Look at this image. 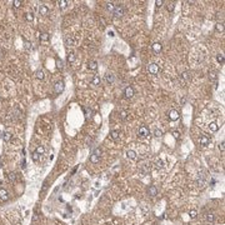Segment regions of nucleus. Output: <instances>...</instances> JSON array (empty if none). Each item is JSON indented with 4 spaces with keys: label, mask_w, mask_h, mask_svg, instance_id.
Returning <instances> with one entry per match:
<instances>
[{
    "label": "nucleus",
    "mask_w": 225,
    "mask_h": 225,
    "mask_svg": "<svg viewBox=\"0 0 225 225\" xmlns=\"http://www.w3.org/2000/svg\"><path fill=\"white\" fill-rule=\"evenodd\" d=\"M105 81L108 84H113L114 83V74L113 73H106L105 74Z\"/></svg>",
    "instance_id": "10"
},
{
    "label": "nucleus",
    "mask_w": 225,
    "mask_h": 225,
    "mask_svg": "<svg viewBox=\"0 0 225 225\" xmlns=\"http://www.w3.org/2000/svg\"><path fill=\"white\" fill-rule=\"evenodd\" d=\"M189 215H190V219H196L198 218V211L196 210H190Z\"/></svg>",
    "instance_id": "27"
},
{
    "label": "nucleus",
    "mask_w": 225,
    "mask_h": 225,
    "mask_svg": "<svg viewBox=\"0 0 225 225\" xmlns=\"http://www.w3.org/2000/svg\"><path fill=\"white\" fill-rule=\"evenodd\" d=\"M163 166V161L161 160H158V168H161Z\"/></svg>",
    "instance_id": "42"
},
{
    "label": "nucleus",
    "mask_w": 225,
    "mask_h": 225,
    "mask_svg": "<svg viewBox=\"0 0 225 225\" xmlns=\"http://www.w3.org/2000/svg\"><path fill=\"white\" fill-rule=\"evenodd\" d=\"M100 155H101V149H100V148H96V149L94 150V153L90 155V161H91L93 164L99 163V160H100Z\"/></svg>",
    "instance_id": "1"
},
{
    "label": "nucleus",
    "mask_w": 225,
    "mask_h": 225,
    "mask_svg": "<svg viewBox=\"0 0 225 225\" xmlns=\"http://www.w3.org/2000/svg\"><path fill=\"white\" fill-rule=\"evenodd\" d=\"M138 134H139V136H141V138H148L149 134H150V131H149V129H148L146 126H140V128H139Z\"/></svg>",
    "instance_id": "4"
},
{
    "label": "nucleus",
    "mask_w": 225,
    "mask_h": 225,
    "mask_svg": "<svg viewBox=\"0 0 225 225\" xmlns=\"http://www.w3.org/2000/svg\"><path fill=\"white\" fill-rule=\"evenodd\" d=\"M216 60L223 65V64H224V55H223V54H218V55H216Z\"/></svg>",
    "instance_id": "33"
},
{
    "label": "nucleus",
    "mask_w": 225,
    "mask_h": 225,
    "mask_svg": "<svg viewBox=\"0 0 225 225\" xmlns=\"http://www.w3.org/2000/svg\"><path fill=\"white\" fill-rule=\"evenodd\" d=\"M39 13H40V15H48V13H49V8H48L46 5H40V8H39Z\"/></svg>",
    "instance_id": "14"
},
{
    "label": "nucleus",
    "mask_w": 225,
    "mask_h": 225,
    "mask_svg": "<svg viewBox=\"0 0 225 225\" xmlns=\"http://www.w3.org/2000/svg\"><path fill=\"white\" fill-rule=\"evenodd\" d=\"M155 4H156V6H158V8H161V6H163V4H164V1H163V0H156V3H155Z\"/></svg>",
    "instance_id": "40"
},
{
    "label": "nucleus",
    "mask_w": 225,
    "mask_h": 225,
    "mask_svg": "<svg viewBox=\"0 0 225 225\" xmlns=\"http://www.w3.org/2000/svg\"><path fill=\"white\" fill-rule=\"evenodd\" d=\"M58 4H59V6H60L61 9H64V8H66V5H68V1H66V0H59V1H58Z\"/></svg>",
    "instance_id": "28"
},
{
    "label": "nucleus",
    "mask_w": 225,
    "mask_h": 225,
    "mask_svg": "<svg viewBox=\"0 0 225 225\" xmlns=\"http://www.w3.org/2000/svg\"><path fill=\"white\" fill-rule=\"evenodd\" d=\"M64 86H65V84H64V81H58V83L54 85L55 93H56V94H60V93L64 90Z\"/></svg>",
    "instance_id": "6"
},
{
    "label": "nucleus",
    "mask_w": 225,
    "mask_h": 225,
    "mask_svg": "<svg viewBox=\"0 0 225 225\" xmlns=\"http://www.w3.org/2000/svg\"><path fill=\"white\" fill-rule=\"evenodd\" d=\"M148 71L150 74H153V75H156L159 73V65H158V64H155V63L149 64V65H148Z\"/></svg>",
    "instance_id": "3"
},
{
    "label": "nucleus",
    "mask_w": 225,
    "mask_h": 225,
    "mask_svg": "<svg viewBox=\"0 0 225 225\" xmlns=\"http://www.w3.org/2000/svg\"><path fill=\"white\" fill-rule=\"evenodd\" d=\"M209 129H210V131H213V133H216V131L219 130V125H218L215 121H211V123L209 124Z\"/></svg>",
    "instance_id": "13"
},
{
    "label": "nucleus",
    "mask_w": 225,
    "mask_h": 225,
    "mask_svg": "<svg viewBox=\"0 0 225 225\" xmlns=\"http://www.w3.org/2000/svg\"><path fill=\"white\" fill-rule=\"evenodd\" d=\"M205 220H206V223H208V224H213V223H214V220H215V216H214V214H213V213H208L206 215H205Z\"/></svg>",
    "instance_id": "12"
},
{
    "label": "nucleus",
    "mask_w": 225,
    "mask_h": 225,
    "mask_svg": "<svg viewBox=\"0 0 225 225\" xmlns=\"http://www.w3.org/2000/svg\"><path fill=\"white\" fill-rule=\"evenodd\" d=\"M216 78H218V76H216V73H215V71H210V74H209V79H210V80H213V81H215V80H216Z\"/></svg>",
    "instance_id": "29"
},
{
    "label": "nucleus",
    "mask_w": 225,
    "mask_h": 225,
    "mask_svg": "<svg viewBox=\"0 0 225 225\" xmlns=\"http://www.w3.org/2000/svg\"><path fill=\"white\" fill-rule=\"evenodd\" d=\"M174 8H175L174 3H169L168 4V11H174Z\"/></svg>",
    "instance_id": "35"
},
{
    "label": "nucleus",
    "mask_w": 225,
    "mask_h": 225,
    "mask_svg": "<svg viewBox=\"0 0 225 225\" xmlns=\"http://www.w3.org/2000/svg\"><path fill=\"white\" fill-rule=\"evenodd\" d=\"M35 76H36V79H40V80H43L45 78V74H44V71H43L41 69H38L36 71H35Z\"/></svg>",
    "instance_id": "15"
},
{
    "label": "nucleus",
    "mask_w": 225,
    "mask_h": 225,
    "mask_svg": "<svg viewBox=\"0 0 225 225\" xmlns=\"http://www.w3.org/2000/svg\"><path fill=\"white\" fill-rule=\"evenodd\" d=\"M154 135H155L156 138H160V136L163 135V133H161V130H159V129H155V130H154Z\"/></svg>",
    "instance_id": "36"
},
{
    "label": "nucleus",
    "mask_w": 225,
    "mask_h": 225,
    "mask_svg": "<svg viewBox=\"0 0 225 225\" xmlns=\"http://www.w3.org/2000/svg\"><path fill=\"white\" fill-rule=\"evenodd\" d=\"M114 9H115V5H114V3H106V10H108V11H114Z\"/></svg>",
    "instance_id": "22"
},
{
    "label": "nucleus",
    "mask_w": 225,
    "mask_h": 225,
    "mask_svg": "<svg viewBox=\"0 0 225 225\" xmlns=\"http://www.w3.org/2000/svg\"><path fill=\"white\" fill-rule=\"evenodd\" d=\"M39 159H40V155H39V154H36V153L34 151V153H33V160L36 163V161H39Z\"/></svg>",
    "instance_id": "37"
},
{
    "label": "nucleus",
    "mask_w": 225,
    "mask_h": 225,
    "mask_svg": "<svg viewBox=\"0 0 225 225\" xmlns=\"http://www.w3.org/2000/svg\"><path fill=\"white\" fill-rule=\"evenodd\" d=\"M11 138H13V135H11V133H9V131H5L3 134V139H4L5 143H9L10 140H11Z\"/></svg>",
    "instance_id": "16"
},
{
    "label": "nucleus",
    "mask_w": 225,
    "mask_h": 225,
    "mask_svg": "<svg viewBox=\"0 0 225 225\" xmlns=\"http://www.w3.org/2000/svg\"><path fill=\"white\" fill-rule=\"evenodd\" d=\"M161 49H163V45L160 44V43H154V44H153V50L155 53H160Z\"/></svg>",
    "instance_id": "18"
},
{
    "label": "nucleus",
    "mask_w": 225,
    "mask_h": 225,
    "mask_svg": "<svg viewBox=\"0 0 225 225\" xmlns=\"http://www.w3.org/2000/svg\"><path fill=\"white\" fill-rule=\"evenodd\" d=\"M173 136H174L175 139H179V136H180V133H179L178 130H174V131H173Z\"/></svg>",
    "instance_id": "41"
},
{
    "label": "nucleus",
    "mask_w": 225,
    "mask_h": 225,
    "mask_svg": "<svg viewBox=\"0 0 225 225\" xmlns=\"http://www.w3.org/2000/svg\"><path fill=\"white\" fill-rule=\"evenodd\" d=\"M68 61H69V63H74V61H75V54H74L73 51L68 54Z\"/></svg>",
    "instance_id": "26"
},
{
    "label": "nucleus",
    "mask_w": 225,
    "mask_h": 225,
    "mask_svg": "<svg viewBox=\"0 0 225 225\" xmlns=\"http://www.w3.org/2000/svg\"><path fill=\"white\" fill-rule=\"evenodd\" d=\"M169 119H170L171 121H175V120H178V119H179V113H178L175 109L170 110V111H169Z\"/></svg>",
    "instance_id": "8"
},
{
    "label": "nucleus",
    "mask_w": 225,
    "mask_h": 225,
    "mask_svg": "<svg viewBox=\"0 0 225 225\" xmlns=\"http://www.w3.org/2000/svg\"><path fill=\"white\" fill-rule=\"evenodd\" d=\"M13 4H14V8H20L21 6V1H19V0H14Z\"/></svg>",
    "instance_id": "38"
},
{
    "label": "nucleus",
    "mask_w": 225,
    "mask_h": 225,
    "mask_svg": "<svg viewBox=\"0 0 225 225\" xmlns=\"http://www.w3.org/2000/svg\"><path fill=\"white\" fill-rule=\"evenodd\" d=\"M40 40L41 41H48L49 40V34L48 33H41L40 34Z\"/></svg>",
    "instance_id": "25"
},
{
    "label": "nucleus",
    "mask_w": 225,
    "mask_h": 225,
    "mask_svg": "<svg viewBox=\"0 0 225 225\" xmlns=\"http://www.w3.org/2000/svg\"><path fill=\"white\" fill-rule=\"evenodd\" d=\"M110 136H111V139H114V140H118V139L120 138V131L119 130H113L110 133Z\"/></svg>",
    "instance_id": "20"
},
{
    "label": "nucleus",
    "mask_w": 225,
    "mask_h": 225,
    "mask_svg": "<svg viewBox=\"0 0 225 225\" xmlns=\"http://www.w3.org/2000/svg\"><path fill=\"white\" fill-rule=\"evenodd\" d=\"M65 43H66V45H68V46L74 45V40H73L71 38H66V39H65Z\"/></svg>",
    "instance_id": "34"
},
{
    "label": "nucleus",
    "mask_w": 225,
    "mask_h": 225,
    "mask_svg": "<svg viewBox=\"0 0 225 225\" xmlns=\"http://www.w3.org/2000/svg\"><path fill=\"white\" fill-rule=\"evenodd\" d=\"M120 119H121V120H126V119H128V113H126L125 110L120 111Z\"/></svg>",
    "instance_id": "31"
},
{
    "label": "nucleus",
    "mask_w": 225,
    "mask_h": 225,
    "mask_svg": "<svg viewBox=\"0 0 225 225\" xmlns=\"http://www.w3.org/2000/svg\"><path fill=\"white\" fill-rule=\"evenodd\" d=\"M124 95L126 96L128 99H131L133 96H134V89L131 86H126L125 90H124Z\"/></svg>",
    "instance_id": "7"
},
{
    "label": "nucleus",
    "mask_w": 225,
    "mask_h": 225,
    "mask_svg": "<svg viewBox=\"0 0 225 225\" xmlns=\"http://www.w3.org/2000/svg\"><path fill=\"white\" fill-rule=\"evenodd\" d=\"M8 178H9V180H10V181H15V179H16V174H15V173H9Z\"/></svg>",
    "instance_id": "32"
},
{
    "label": "nucleus",
    "mask_w": 225,
    "mask_h": 225,
    "mask_svg": "<svg viewBox=\"0 0 225 225\" xmlns=\"http://www.w3.org/2000/svg\"><path fill=\"white\" fill-rule=\"evenodd\" d=\"M224 145H225V143H224V141H221V143L219 144V150H220L221 153H224V150H225V146H224Z\"/></svg>",
    "instance_id": "39"
},
{
    "label": "nucleus",
    "mask_w": 225,
    "mask_h": 225,
    "mask_svg": "<svg viewBox=\"0 0 225 225\" xmlns=\"http://www.w3.org/2000/svg\"><path fill=\"white\" fill-rule=\"evenodd\" d=\"M9 200V194H8V191L5 190V189H0V201H3V203H5V201H8Z\"/></svg>",
    "instance_id": "5"
},
{
    "label": "nucleus",
    "mask_w": 225,
    "mask_h": 225,
    "mask_svg": "<svg viewBox=\"0 0 225 225\" xmlns=\"http://www.w3.org/2000/svg\"><path fill=\"white\" fill-rule=\"evenodd\" d=\"M200 145H203V146H208L209 145V143H210V140H209V138L206 136V135H200Z\"/></svg>",
    "instance_id": "9"
},
{
    "label": "nucleus",
    "mask_w": 225,
    "mask_h": 225,
    "mask_svg": "<svg viewBox=\"0 0 225 225\" xmlns=\"http://www.w3.org/2000/svg\"><path fill=\"white\" fill-rule=\"evenodd\" d=\"M215 30L218 31V33H223V31H224V23H223V21H221V23H216Z\"/></svg>",
    "instance_id": "21"
},
{
    "label": "nucleus",
    "mask_w": 225,
    "mask_h": 225,
    "mask_svg": "<svg viewBox=\"0 0 225 225\" xmlns=\"http://www.w3.org/2000/svg\"><path fill=\"white\" fill-rule=\"evenodd\" d=\"M148 193H149V195H150V196H156V195H158V189H156V186H154V185L149 186Z\"/></svg>",
    "instance_id": "11"
},
{
    "label": "nucleus",
    "mask_w": 225,
    "mask_h": 225,
    "mask_svg": "<svg viewBox=\"0 0 225 225\" xmlns=\"http://www.w3.org/2000/svg\"><path fill=\"white\" fill-rule=\"evenodd\" d=\"M25 19H26L28 21H33V20H34L33 13H26V14H25Z\"/></svg>",
    "instance_id": "30"
},
{
    "label": "nucleus",
    "mask_w": 225,
    "mask_h": 225,
    "mask_svg": "<svg viewBox=\"0 0 225 225\" xmlns=\"http://www.w3.org/2000/svg\"><path fill=\"white\" fill-rule=\"evenodd\" d=\"M0 54H1V50H0ZM0 56H1V55H0Z\"/></svg>",
    "instance_id": "43"
},
{
    "label": "nucleus",
    "mask_w": 225,
    "mask_h": 225,
    "mask_svg": "<svg viewBox=\"0 0 225 225\" xmlns=\"http://www.w3.org/2000/svg\"><path fill=\"white\" fill-rule=\"evenodd\" d=\"M91 84L93 85H99L100 84V78L98 76V75H95V76L91 79Z\"/></svg>",
    "instance_id": "23"
},
{
    "label": "nucleus",
    "mask_w": 225,
    "mask_h": 225,
    "mask_svg": "<svg viewBox=\"0 0 225 225\" xmlns=\"http://www.w3.org/2000/svg\"><path fill=\"white\" fill-rule=\"evenodd\" d=\"M88 66H89L90 70H96V69H98V63H96L95 60H90L89 64H88Z\"/></svg>",
    "instance_id": "19"
},
{
    "label": "nucleus",
    "mask_w": 225,
    "mask_h": 225,
    "mask_svg": "<svg viewBox=\"0 0 225 225\" xmlns=\"http://www.w3.org/2000/svg\"><path fill=\"white\" fill-rule=\"evenodd\" d=\"M35 153H36V154H39V155H43V154L45 153L44 146H41V145H40V146H38V148H36V150H35Z\"/></svg>",
    "instance_id": "24"
},
{
    "label": "nucleus",
    "mask_w": 225,
    "mask_h": 225,
    "mask_svg": "<svg viewBox=\"0 0 225 225\" xmlns=\"http://www.w3.org/2000/svg\"><path fill=\"white\" fill-rule=\"evenodd\" d=\"M114 15L116 16V18H121V16H124L125 15V8H124V5H121V4H119V5H115V9H114Z\"/></svg>",
    "instance_id": "2"
},
{
    "label": "nucleus",
    "mask_w": 225,
    "mask_h": 225,
    "mask_svg": "<svg viewBox=\"0 0 225 225\" xmlns=\"http://www.w3.org/2000/svg\"><path fill=\"white\" fill-rule=\"evenodd\" d=\"M126 156L129 158V159H131V160H135L138 155H136V153L134 151V150H128V151H126Z\"/></svg>",
    "instance_id": "17"
}]
</instances>
